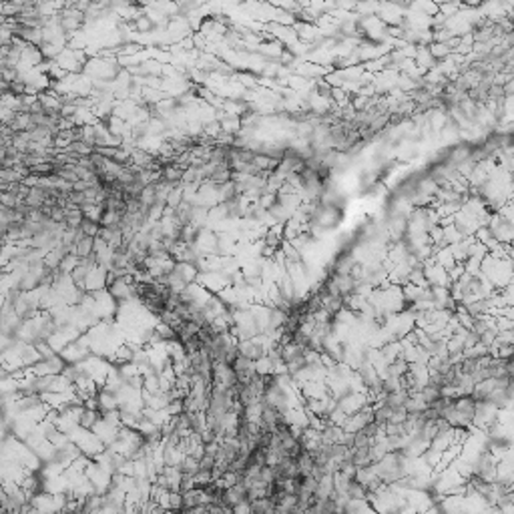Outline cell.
<instances>
[{
    "label": "cell",
    "mask_w": 514,
    "mask_h": 514,
    "mask_svg": "<svg viewBox=\"0 0 514 514\" xmlns=\"http://www.w3.org/2000/svg\"><path fill=\"white\" fill-rule=\"evenodd\" d=\"M99 422H101V412L91 410V408H83L78 418H76V426H81L83 430H93Z\"/></svg>",
    "instance_id": "cell-1"
},
{
    "label": "cell",
    "mask_w": 514,
    "mask_h": 514,
    "mask_svg": "<svg viewBox=\"0 0 514 514\" xmlns=\"http://www.w3.org/2000/svg\"><path fill=\"white\" fill-rule=\"evenodd\" d=\"M95 239H97V237H83V239L76 243L74 255L78 257V261H81V259H87V257H91V255L95 253Z\"/></svg>",
    "instance_id": "cell-2"
},
{
    "label": "cell",
    "mask_w": 514,
    "mask_h": 514,
    "mask_svg": "<svg viewBox=\"0 0 514 514\" xmlns=\"http://www.w3.org/2000/svg\"><path fill=\"white\" fill-rule=\"evenodd\" d=\"M366 494H368V490H366L364 484H360V482H355V480H349V482H347V486H345V496H347L349 500H364V502H366Z\"/></svg>",
    "instance_id": "cell-3"
},
{
    "label": "cell",
    "mask_w": 514,
    "mask_h": 514,
    "mask_svg": "<svg viewBox=\"0 0 514 514\" xmlns=\"http://www.w3.org/2000/svg\"><path fill=\"white\" fill-rule=\"evenodd\" d=\"M81 233L85 235V237H99V231H101V225H99V221H93V219H89V217H85L83 221H81Z\"/></svg>",
    "instance_id": "cell-4"
},
{
    "label": "cell",
    "mask_w": 514,
    "mask_h": 514,
    "mask_svg": "<svg viewBox=\"0 0 514 514\" xmlns=\"http://www.w3.org/2000/svg\"><path fill=\"white\" fill-rule=\"evenodd\" d=\"M249 504H251V514H267L275 508V506H273V502H271V498L253 500V502H249Z\"/></svg>",
    "instance_id": "cell-5"
},
{
    "label": "cell",
    "mask_w": 514,
    "mask_h": 514,
    "mask_svg": "<svg viewBox=\"0 0 514 514\" xmlns=\"http://www.w3.org/2000/svg\"><path fill=\"white\" fill-rule=\"evenodd\" d=\"M20 203V199H18V195H16V191H6V193H0V205L4 207V209H16V205Z\"/></svg>",
    "instance_id": "cell-6"
},
{
    "label": "cell",
    "mask_w": 514,
    "mask_h": 514,
    "mask_svg": "<svg viewBox=\"0 0 514 514\" xmlns=\"http://www.w3.org/2000/svg\"><path fill=\"white\" fill-rule=\"evenodd\" d=\"M149 123H137L133 129H131V137H133V143H141L145 137H149Z\"/></svg>",
    "instance_id": "cell-7"
},
{
    "label": "cell",
    "mask_w": 514,
    "mask_h": 514,
    "mask_svg": "<svg viewBox=\"0 0 514 514\" xmlns=\"http://www.w3.org/2000/svg\"><path fill=\"white\" fill-rule=\"evenodd\" d=\"M49 219H51L53 223H57V225H64V221H66V213H64V209H62V207L53 205V207H51V213H49Z\"/></svg>",
    "instance_id": "cell-8"
},
{
    "label": "cell",
    "mask_w": 514,
    "mask_h": 514,
    "mask_svg": "<svg viewBox=\"0 0 514 514\" xmlns=\"http://www.w3.org/2000/svg\"><path fill=\"white\" fill-rule=\"evenodd\" d=\"M181 201H183V191H181V187H179V189H171L169 195H167V209H175Z\"/></svg>",
    "instance_id": "cell-9"
},
{
    "label": "cell",
    "mask_w": 514,
    "mask_h": 514,
    "mask_svg": "<svg viewBox=\"0 0 514 514\" xmlns=\"http://www.w3.org/2000/svg\"><path fill=\"white\" fill-rule=\"evenodd\" d=\"M135 26H137L141 32H147V30H153V28H155V22H151L147 16H137Z\"/></svg>",
    "instance_id": "cell-10"
}]
</instances>
